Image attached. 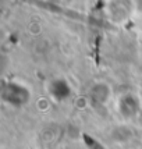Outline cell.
<instances>
[{
  "label": "cell",
  "instance_id": "obj_2",
  "mask_svg": "<svg viewBox=\"0 0 142 149\" xmlns=\"http://www.w3.org/2000/svg\"><path fill=\"white\" fill-rule=\"evenodd\" d=\"M111 97H113V88L106 81L93 82L88 89V99L96 107L106 106L111 100Z\"/></svg>",
  "mask_w": 142,
  "mask_h": 149
},
{
  "label": "cell",
  "instance_id": "obj_1",
  "mask_svg": "<svg viewBox=\"0 0 142 149\" xmlns=\"http://www.w3.org/2000/svg\"><path fill=\"white\" fill-rule=\"evenodd\" d=\"M31 89L22 82L15 79L3 81L0 88V97L6 104L11 107H22L31 100Z\"/></svg>",
  "mask_w": 142,
  "mask_h": 149
},
{
  "label": "cell",
  "instance_id": "obj_3",
  "mask_svg": "<svg viewBox=\"0 0 142 149\" xmlns=\"http://www.w3.org/2000/svg\"><path fill=\"white\" fill-rule=\"evenodd\" d=\"M142 107L141 97L136 93L132 92H127L120 96L118 102H117V110L120 113V116L124 118H134L139 114Z\"/></svg>",
  "mask_w": 142,
  "mask_h": 149
},
{
  "label": "cell",
  "instance_id": "obj_4",
  "mask_svg": "<svg viewBox=\"0 0 142 149\" xmlns=\"http://www.w3.org/2000/svg\"><path fill=\"white\" fill-rule=\"evenodd\" d=\"M49 93L52 95L53 99H56L58 102H63L71 95V86L70 84L63 79V78H54L49 84Z\"/></svg>",
  "mask_w": 142,
  "mask_h": 149
}]
</instances>
